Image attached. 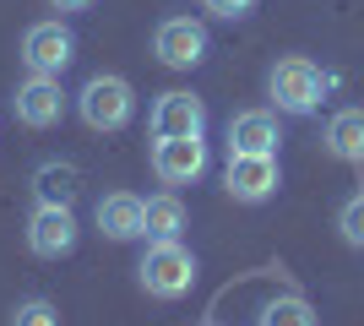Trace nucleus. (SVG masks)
Wrapping results in <instances>:
<instances>
[{
    "mask_svg": "<svg viewBox=\"0 0 364 326\" xmlns=\"http://www.w3.org/2000/svg\"><path fill=\"white\" fill-rule=\"evenodd\" d=\"M152 136H207V104L196 93H158Z\"/></svg>",
    "mask_w": 364,
    "mask_h": 326,
    "instance_id": "f8f14e48",
    "label": "nucleus"
},
{
    "mask_svg": "<svg viewBox=\"0 0 364 326\" xmlns=\"http://www.w3.org/2000/svg\"><path fill=\"white\" fill-rule=\"evenodd\" d=\"M11 109H16V120L33 125V131H49V125H60V114H65L60 77H28L22 87H16Z\"/></svg>",
    "mask_w": 364,
    "mask_h": 326,
    "instance_id": "9b49d317",
    "label": "nucleus"
},
{
    "mask_svg": "<svg viewBox=\"0 0 364 326\" xmlns=\"http://www.w3.org/2000/svg\"><path fill=\"white\" fill-rule=\"evenodd\" d=\"M185 234V207L174 190L164 196H147V239H180Z\"/></svg>",
    "mask_w": 364,
    "mask_h": 326,
    "instance_id": "2eb2a0df",
    "label": "nucleus"
},
{
    "mask_svg": "<svg viewBox=\"0 0 364 326\" xmlns=\"http://www.w3.org/2000/svg\"><path fill=\"white\" fill-rule=\"evenodd\" d=\"M332 93V71H321L310 55H283L267 71V98L277 104V114H316L321 98Z\"/></svg>",
    "mask_w": 364,
    "mask_h": 326,
    "instance_id": "f257e3e1",
    "label": "nucleus"
},
{
    "mask_svg": "<svg viewBox=\"0 0 364 326\" xmlns=\"http://www.w3.org/2000/svg\"><path fill=\"white\" fill-rule=\"evenodd\" d=\"M11 326H60V310L49 305V299H22L11 315Z\"/></svg>",
    "mask_w": 364,
    "mask_h": 326,
    "instance_id": "a211bd4d",
    "label": "nucleus"
},
{
    "mask_svg": "<svg viewBox=\"0 0 364 326\" xmlns=\"http://www.w3.org/2000/svg\"><path fill=\"white\" fill-rule=\"evenodd\" d=\"M22 60H28L33 77H60L65 65L76 60V38L65 22H33L22 33Z\"/></svg>",
    "mask_w": 364,
    "mask_h": 326,
    "instance_id": "0eeeda50",
    "label": "nucleus"
},
{
    "mask_svg": "<svg viewBox=\"0 0 364 326\" xmlns=\"http://www.w3.org/2000/svg\"><path fill=\"white\" fill-rule=\"evenodd\" d=\"M76 114L87 131H125L131 114H136V87L114 71H98V77L82 82V93H76Z\"/></svg>",
    "mask_w": 364,
    "mask_h": 326,
    "instance_id": "7ed1b4c3",
    "label": "nucleus"
},
{
    "mask_svg": "<svg viewBox=\"0 0 364 326\" xmlns=\"http://www.w3.org/2000/svg\"><path fill=\"white\" fill-rule=\"evenodd\" d=\"M82 190V169L76 163H38L33 169V196L38 207H71Z\"/></svg>",
    "mask_w": 364,
    "mask_h": 326,
    "instance_id": "4468645a",
    "label": "nucleus"
},
{
    "mask_svg": "<svg viewBox=\"0 0 364 326\" xmlns=\"http://www.w3.org/2000/svg\"><path fill=\"white\" fill-rule=\"evenodd\" d=\"M136 283L152 299H185L196 288V256L180 239H147V250L136 261Z\"/></svg>",
    "mask_w": 364,
    "mask_h": 326,
    "instance_id": "f03ea898",
    "label": "nucleus"
},
{
    "mask_svg": "<svg viewBox=\"0 0 364 326\" xmlns=\"http://www.w3.org/2000/svg\"><path fill=\"white\" fill-rule=\"evenodd\" d=\"M92 223H98V234L114 239V245L147 239V202L131 196V190H109V196H98V207H92Z\"/></svg>",
    "mask_w": 364,
    "mask_h": 326,
    "instance_id": "1a4fd4ad",
    "label": "nucleus"
},
{
    "mask_svg": "<svg viewBox=\"0 0 364 326\" xmlns=\"http://www.w3.org/2000/svg\"><path fill=\"white\" fill-rule=\"evenodd\" d=\"M277 185H283V163L277 158H261V153H228V169H223V190L245 207H261L272 202Z\"/></svg>",
    "mask_w": 364,
    "mask_h": 326,
    "instance_id": "20e7f679",
    "label": "nucleus"
},
{
    "mask_svg": "<svg viewBox=\"0 0 364 326\" xmlns=\"http://www.w3.org/2000/svg\"><path fill=\"white\" fill-rule=\"evenodd\" d=\"M76 212L71 207H33L28 217V250L38 256V261H60V256H71L76 250Z\"/></svg>",
    "mask_w": 364,
    "mask_h": 326,
    "instance_id": "6e6552de",
    "label": "nucleus"
},
{
    "mask_svg": "<svg viewBox=\"0 0 364 326\" xmlns=\"http://www.w3.org/2000/svg\"><path fill=\"white\" fill-rule=\"evenodd\" d=\"M201 6H207L218 22H245V16L256 11V0H201Z\"/></svg>",
    "mask_w": 364,
    "mask_h": 326,
    "instance_id": "6ab92c4d",
    "label": "nucleus"
},
{
    "mask_svg": "<svg viewBox=\"0 0 364 326\" xmlns=\"http://www.w3.org/2000/svg\"><path fill=\"white\" fill-rule=\"evenodd\" d=\"M207 49H213V38H207V28H201L196 16H164L158 33H152V55H158L168 71H191V65H201V60H207Z\"/></svg>",
    "mask_w": 364,
    "mask_h": 326,
    "instance_id": "39448f33",
    "label": "nucleus"
},
{
    "mask_svg": "<svg viewBox=\"0 0 364 326\" xmlns=\"http://www.w3.org/2000/svg\"><path fill=\"white\" fill-rule=\"evenodd\" d=\"M207 141L201 136H158L152 141V174L164 180V185H196L201 174H207Z\"/></svg>",
    "mask_w": 364,
    "mask_h": 326,
    "instance_id": "423d86ee",
    "label": "nucleus"
},
{
    "mask_svg": "<svg viewBox=\"0 0 364 326\" xmlns=\"http://www.w3.org/2000/svg\"><path fill=\"white\" fill-rule=\"evenodd\" d=\"M337 234H343L353 250H364V190H353L348 202L337 207Z\"/></svg>",
    "mask_w": 364,
    "mask_h": 326,
    "instance_id": "f3484780",
    "label": "nucleus"
},
{
    "mask_svg": "<svg viewBox=\"0 0 364 326\" xmlns=\"http://www.w3.org/2000/svg\"><path fill=\"white\" fill-rule=\"evenodd\" d=\"M256 326H316V310L304 294H277L256 310Z\"/></svg>",
    "mask_w": 364,
    "mask_h": 326,
    "instance_id": "dca6fc26",
    "label": "nucleus"
},
{
    "mask_svg": "<svg viewBox=\"0 0 364 326\" xmlns=\"http://www.w3.org/2000/svg\"><path fill=\"white\" fill-rule=\"evenodd\" d=\"M321 147H326L337 163L364 169V109H359V104L337 109L332 120H326V131H321Z\"/></svg>",
    "mask_w": 364,
    "mask_h": 326,
    "instance_id": "ddd939ff",
    "label": "nucleus"
},
{
    "mask_svg": "<svg viewBox=\"0 0 364 326\" xmlns=\"http://www.w3.org/2000/svg\"><path fill=\"white\" fill-rule=\"evenodd\" d=\"M49 6H55V11H87L92 0H49Z\"/></svg>",
    "mask_w": 364,
    "mask_h": 326,
    "instance_id": "aec40b11",
    "label": "nucleus"
},
{
    "mask_svg": "<svg viewBox=\"0 0 364 326\" xmlns=\"http://www.w3.org/2000/svg\"><path fill=\"white\" fill-rule=\"evenodd\" d=\"M223 136H228V153L277 158V147H283V125H277V109H240V114L223 125Z\"/></svg>",
    "mask_w": 364,
    "mask_h": 326,
    "instance_id": "9d476101",
    "label": "nucleus"
}]
</instances>
